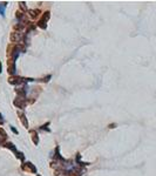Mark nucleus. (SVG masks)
<instances>
[{
	"instance_id": "obj_1",
	"label": "nucleus",
	"mask_w": 156,
	"mask_h": 176,
	"mask_svg": "<svg viewBox=\"0 0 156 176\" xmlns=\"http://www.w3.org/2000/svg\"><path fill=\"white\" fill-rule=\"evenodd\" d=\"M31 81H34V79H31V78H21V76H17V75H12L8 78V82L11 85H22L26 82H31Z\"/></svg>"
},
{
	"instance_id": "obj_2",
	"label": "nucleus",
	"mask_w": 156,
	"mask_h": 176,
	"mask_svg": "<svg viewBox=\"0 0 156 176\" xmlns=\"http://www.w3.org/2000/svg\"><path fill=\"white\" fill-rule=\"evenodd\" d=\"M49 17H51V13L47 11V12H45L44 14H42V17H41V19L37 22V26L38 27H40L41 29H46L47 28V21L49 20Z\"/></svg>"
},
{
	"instance_id": "obj_3",
	"label": "nucleus",
	"mask_w": 156,
	"mask_h": 176,
	"mask_svg": "<svg viewBox=\"0 0 156 176\" xmlns=\"http://www.w3.org/2000/svg\"><path fill=\"white\" fill-rule=\"evenodd\" d=\"M21 169H22L24 171L32 173V174H35V173H37V168H35V166H34L32 162H25V163L21 166Z\"/></svg>"
},
{
	"instance_id": "obj_4",
	"label": "nucleus",
	"mask_w": 156,
	"mask_h": 176,
	"mask_svg": "<svg viewBox=\"0 0 156 176\" xmlns=\"http://www.w3.org/2000/svg\"><path fill=\"white\" fill-rule=\"evenodd\" d=\"M10 39H11V41H12L13 44H18V42H20V41L24 39V37H22V34H21L20 32H12Z\"/></svg>"
},
{
	"instance_id": "obj_5",
	"label": "nucleus",
	"mask_w": 156,
	"mask_h": 176,
	"mask_svg": "<svg viewBox=\"0 0 156 176\" xmlns=\"http://www.w3.org/2000/svg\"><path fill=\"white\" fill-rule=\"evenodd\" d=\"M13 103H14L15 107H18V108H20V109H25V107H26V105H27V100L24 99V98H17Z\"/></svg>"
},
{
	"instance_id": "obj_6",
	"label": "nucleus",
	"mask_w": 156,
	"mask_h": 176,
	"mask_svg": "<svg viewBox=\"0 0 156 176\" xmlns=\"http://www.w3.org/2000/svg\"><path fill=\"white\" fill-rule=\"evenodd\" d=\"M29 134H31V136H32V141H33V143H34L35 146H38V143H39V135H38L37 130H35V129L29 130Z\"/></svg>"
},
{
	"instance_id": "obj_7",
	"label": "nucleus",
	"mask_w": 156,
	"mask_h": 176,
	"mask_svg": "<svg viewBox=\"0 0 156 176\" xmlns=\"http://www.w3.org/2000/svg\"><path fill=\"white\" fill-rule=\"evenodd\" d=\"M18 116H19V119H20V121H21V123H22V126L25 127V128H28V121H27V117H26V115L24 114V113H18Z\"/></svg>"
},
{
	"instance_id": "obj_8",
	"label": "nucleus",
	"mask_w": 156,
	"mask_h": 176,
	"mask_svg": "<svg viewBox=\"0 0 156 176\" xmlns=\"http://www.w3.org/2000/svg\"><path fill=\"white\" fill-rule=\"evenodd\" d=\"M28 14L32 19H37L40 15V10H28Z\"/></svg>"
},
{
	"instance_id": "obj_9",
	"label": "nucleus",
	"mask_w": 156,
	"mask_h": 176,
	"mask_svg": "<svg viewBox=\"0 0 156 176\" xmlns=\"http://www.w3.org/2000/svg\"><path fill=\"white\" fill-rule=\"evenodd\" d=\"M4 147H5V148H8V149H11L12 152H14V153H15V155L19 153V152L17 150V148H15V146H14L12 142H5V143H4Z\"/></svg>"
},
{
	"instance_id": "obj_10",
	"label": "nucleus",
	"mask_w": 156,
	"mask_h": 176,
	"mask_svg": "<svg viewBox=\"0 0 156 176\" xmlns=\"http://www.w3.org/2000/svg\"><path fill=\"white\" fill-rule=\"evenodd\" d=\"M15 92H17V94H18L19 96H21V98H24V99H25V96H26V94H27V89H26V87L19 88V89L17 88Z\"/></svg>"
},
{
	"instance_id": "obj_11",
	"label": "nucleus",
	"mask_w": 156,
	"mask_h": 176,
	"mask_svg": "<svg viewBox=\"0 0 156 176\" xmlns=\"http://www.w3.org/2000/svg\"><path fill=\"white\" fill-rule=\"evenodd\" d=\"M7 7V3L4 1V3H0V15H1L3 18L5 17V10Z\"/></svg>"
},
{
	"instance_id": "obj_12",
	"label": "nucleus",
	"mask_w": 156,
	"mask_h": 176,
	"mask_svg": "<svg viewBox=\"0 0 156 176\" xmlns=\"http://www.w3.org/2000/svg\"><path fill=\"white\" fill-rule=\"evenodd\" d=\"M6 140H7V133L3 128H0V142H5Z\"/></svg>"
},
{
	"instance_id": "obj_13",
	"label": "nucleus",
	"mask_w": 156,
	"mask_h": 176,
	"mask_svg": "<svg viewBox=\"0 0 156 176\" xmlns=\"http://www.w3.org/2000/svg\"><path fill=\"white\" fill-rule=\"evenodd\" d=\"M15 17H17L18 20H22L24 17H25V14H24L21 11H17V12H15Z\"/></svg>"
},
{
	"instance_id": "obj_14",
	"label": "nucleus",
	"mask_w": 156,
	"mask_h": 176,
	"mask_svg": "<svg viewBox=\"0 0 156 176\" xmlns=\"http://www.w3.org/2000/svg\"><path fill=\"white\" fill-rule=\"evenodd\" d=\"M19 5H20V11L22 12V13H25V12H28L27 11V8H26V6H25V3H19Z\"/></svg>"
},
{
	"instance_id": "obj_15",
	"label": "nucleus",
	"mask_w": 156,
	"mask_h": 176,
	"mask_svg": "<svg viewBox=\"0 0 156 176\" xmlns=\"http://www.w3.org/2000/svg\"><path fill=\"white\" fill-rule=\"evenodd\" d=\"M48 126H49V122H47L46 125H44V126H41V129H46L47 132H51V129H49V128H47Z\"/></svg>"
},
{
	"instance_id": "obj_16",
	"label": "nucleus",
	"mask_w": 156,
	"mask_h": 176,
	"mask_svg": "<svg viewBox=\"0 0 156 176\" xmlns=\"http://www.w3.org/2000/svg\"><path fill=\"white\" fill-rule=\"evenodd\" d=\"M52 78V75H47L46 78H44V79H40V81H44V82H47V81H49V79Z\"/></svg>"
},
{
	"instance_id": "obj_17",
	"label": "nucleus",
	"mask_w": 156,
	"mask_h": 176,
	"mask_svg": "<svg viewBox=\"0 0 156 176\" xmlns=\"http://www.w3.org/2000/svg\"><path fill=\"white\" fill-rule=\"evenodd\" d=\"M4 122H5V120H4V117H3V114L0 113V125H4Z\"/></svg>"
},
{
	"instance_id": "obj_18",
	"label": "nucleus",
	"mask_w": 156,
	"mask_h": 176,
	"mask_svg": "<svg viewBox=\"0 0 156 176\" xmlns=\"http://www.w3.org/2000/svg\"><path fill=\"white\" fill-rule=\"evenodd\" d=\"M11 129H12V132H13L14 134H19V132H18V130H17V129H15L13 126H11Z\"/></svg>"
},
{
	"instance_id": "obj_19",
	"label": "nucleus",
	"mask_w": 156,
	"mask_h": 176,
	"mask_svg": "<svg viewBox=\"0 0 156 176\" xmlns=\"http://www.w3.org/2000/svg\"><path fill=\"white\" fill-rule=\"evenodd\" d=\"M108 127H109V128H115V127H116V125H115V123H113V125H109Z\"/></svg>"
},
{
	"instance_id": "obj_20",
	"label": "nucleus",
	"mask_w": 156,
	"mask_h": 176,
	"mask_svg": "<svg viewBox=\"0 0 156 176\" xmlns=\"http://www.w3.org/2000/svg\"><path fill=\"white\" fill-rule=\"evenodd\" d=\"M3 72V66H1V62H0V73Z\"/></svg>"
},
{
	"instance_id": "obj_21",
	"label": "nucleus",
	"mask_w": 156,
	"mask_h": 176,
	"mask_svg": "<svg viewBox=\"0 0 156 176\" xmlns=\"http://www.w3.org/2000/svg\"><path fill=\"white\" fill-rule=\"evenodd\" d=\"M37 176H40V175H37Z\"/></svg>"
}]
</instances>
